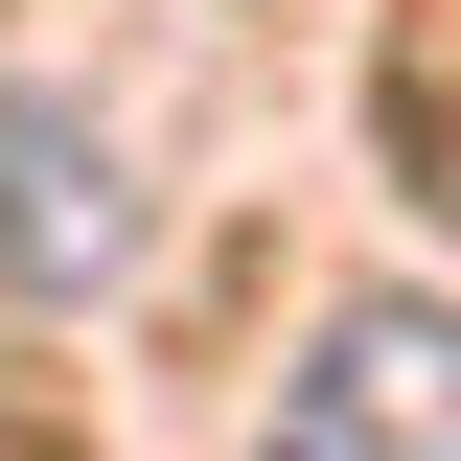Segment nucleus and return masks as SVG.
Here are the masks:
<instances>
[{
  "label": "nucleus",
  "mask_w": 461,
  "mask_h": 461,
  "mask_svg": "<svg viewBox=\"0 0 461 461\" xmlns=\"http://www.w3.org/2000/svg\"><path fill=\"white\" fill-rule=\"evenodd\" d=\"M139 254V208H115V139H69V115H0V277L23 300H69V277H115Z\"/></svg>",
  "instance_id": "obj_2"
},
{
  "label": "nucleus",
  "mask_w": 461,
  "mask_h": 461,
  "mask_svg": "<svg viewBox=\"0 0 461 461\" xmlns=\"http://www.w3.org/2000/svg\"><path fill=\"white\" fill-rule=\"evenodd\" d=\"M438 185H461V115H438Z\"/></svg>",
  "instance_id": "obj_3"
},
{
  "label": "nucleus",
  "mask_w": 461,
  "mask_h": 461,
  "mask_svg": "<svg viewBox=\"0 0 461 461\" xmlns=\"http://www.w3.org/2000/svg\"><path fill=\"white\" fill-rule=\"evenodd\" d=\"M254 461H461V323L438 300H346L300 346V393H277Z\"/></svg>",
  "instance_id": "obj_1"
}]
</instances>
